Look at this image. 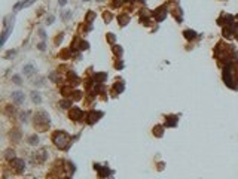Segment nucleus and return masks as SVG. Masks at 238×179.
<instances>
[{
    "instance_id": "2eb2a0df",
    "label": "nucleus",
    "mask_w": 238,
    "mask_h": 179,
    "mask_svg": "<svg viewBox=\"0 0 238 179\" xmlns=\"http://www.w3.org/2000/svg\"><path fill=\"white\" fill-rule=\"evenodd\" d=\"M28 142L31 143V145H36V143L39 142V139H37V136H31V139H30Z\"/></svg>"
},
{
    "instance_id": "423d86ee",
    "label": "nucleus",
    "mask_w": 238,
    "mask_h": 179,
    "mask_svg": "<svg viewBox=\"0 0 238 179\" xmlns=\"http://www.w3.org/2000/svg\"><path fill=\"white\" fill-rule=\"evenodd\" d=\"M12 164H14V167H15V170H17L18 173H21V172L24 170V161L22 160H14Z\"/></svg>"
},
{
    "instance_id": "20e7f679",
    "label": "nucleus",
    "mask_w": 238,
    "mask_h": 179,
    "mask_svg": "<svg viewBox=\"0 0 238 179\" xmlns=\"http://www.w3.org/2000/svg\"><path fill=\"white\" fill-rule=\"evenodd\" d=\"M101 117H103L101 112H90V115H88V118H86V123H88V124H92L94 121H97V120L101 118Z\"/></svg>"
},
{
    "instance_id": "5701e85b",
    "label": "nucleus",
    "mask_w": 238,
    "mask_h": 179,
    "mask_svg": "<svg viewBox=\"0 0 238 179\" xmlns=\"http://www.w3.org/2000/svg\"><path fill=\"white\" fill-rule=\"evenodd\" d=\"M66 3H67V0H60V5H61V6H64Z\"/></svg>"
},
{
    "instance_id": "7ed1b4c3",
    "label": "nucleus",
    "mask_w": 238,
    "mask_h": 179,
    "mask_svg": "<svg viewBox=\"0 0 238 179\" xmlns=\"http://www.w3.org/2000/svg\"><path fill=\"white\" fill-rule=\"evenodd\" d=\"M69 117H70L72 120H74V121H77V120H80V118H82V110H80L79 107H73V109H70Z\"/></svg>"
},
{
    "instance_id": "4468645a",
    "label": "nucleus",
    "mask_w": 238,
    "mask_h": 179,
    "mask_svg": "<svg viewBox=\"0 0 238 179\" xmlns=\"http://www.w3.org/2000/svg\"><path fill=\"white\" fill-rule=\"evenodd\" d=\"M153 133L158 134V136H162V128H161V127H156V128H153Z\"/></svg>"
},
{
    "instance_id": "9d476101",
    "label": "nucleus",
    "mask_w": 238,
    "mask_h": 179,
    "mask_svg": "<svg viewBox=\"0 0 238 179\" xmlns=\"http://www.w3.org/2000/svg\"><path fill=\"white\" fill-rule=\"evenodd\" d=\"M33 72H34V67H33L31 64H28V66L24 67V73H25V75H31Z\"/></svg>"
},
{
    "instance_id": "f03ea898",
    "label": "nucleus",
    "mask_w": 238,
    "mask_h": 179,
    "mask_svg": "<svg viewBox=\"0 0 238 179\" xmlns=\"http://www.w3.org/2000/svg\"><path fill=\"white\" fill-rule=\"evenodd\" d=\"M48 124H49V117L46 115V112H37L34 117V127L39 125L40 130H45Z\"/></svg>"
},
{
    "instance_id": "6e6552de",
    "label": "nucleus",
    "mask_w": 238,
    "mask_h": 179,
    "mask_svg": "<svg viewBox=\"0 0 238 179\" xmlns=\"http://www.w3.org/2000/svg\"><path fill=\"white\" fill-rule=\"evenodd\" d=\"M118 21L121 22V25H125L129 21V18H128V15H121V17H118Z\"/></svg>"
},
{
    "instance_id": "a211bd4d",
    "label": "nucleus",
    "mask_w": 238,
    "mask_h": 179,
    "mask_svg": "<svg viewBox=\"0 0 238 179\" xmlns=\"http://www.w3.org/2000/svg\"><path fill=\"white\" fill-rule=\"evenodd\" d=\"M14 82H15V84H21V79H19V76H17V75H15V76H14Z\"/></svg>"
},
{
    "instance_id": "0eeeda50",
    "label": "nucleus",
    "mask_w": 238,
    "mask_h": 179,
    "mask_svg": "<svg viewBox=\"0 0 238 179\" xmlns=\"http://www.w3.org/2000/svg\"><path fill=\"white\" fill-rule=\"evenodd\" d=\"M31 100H33L34 103H40V102H42V97H40V94H39V93L33 91V93H31Z\"/></svg>"
},
{
    "instance_id": "1a4fd4ad",
    "label": "nucleus",
    "mask_w": 238,
    "mask_h": 179,
    "mask_svg": "<svg viewBox=\"0 0 238 179\" xmlns=\"http://www.w3.org/2000/svg\"><path fill=\"white\" fill-rule=\"evenodd\" d=\"M156 12H158V15H156V19H158V21H162V19L165 18V15H167V12H165L164 9H161V11H156Z\"/></svg>"
},
{
    "instance_id": "b1692460",
    "label": "nucleus",
    "mask_w": 238,
    "mask_h": 179,
    "mask_svg": "<svg viewBox=\"0 0 238 179\" xmlns=\"http://www.w3.org/2000/svg\"><path fill=\"white\" fill-rule=\"evenodd\" d=\"M83 2H90V0H83Z\"/></svg>"
},
{
    "instance_id": "393cba45",
    "label": "nucleus",
    "mask_w": 238,
    "mask_h": 179,
    "mask_svg": "<svg viewBox=\"0 0 238 179\" xmlns=\"http://www.w3.org/2000/svg\"><path fill=\"white\" fill-rule=\"evenodd\" d=\"M100 2H101V0H100Z\"/></svg>"
},
{
    "instance_id": "412c9836",
    "label": "nucleus",
    "mask_w": 238,
    "mask_h": 179,
    "mask_svg": "<svg viewBox=\"0 0 238 179\" xmlns=\"http://www.w3.org/2000/svg\"><path fill=\"white\" fill-rule=\"evenodd\" d=\"M15 154H14V151H8V154H6V157L8 158H11V157H14Z\"/></svg>"
},
{
    "instance_id": "6ab92c4d",
    "label": "nucleus",
    "mask_w": 238,
    "mask_h": 179,
    "mask_svg": "<svg viewBox=\"0 0 238 179\" xmlns=\"http://www.w3.org/2000/svg\"><path fill=\"white\" fill-rule=\"evenodd\" d=\"M115 52H116V55H121V52H122V48H118V46H115Z\"/></svg>"
},
{
    "instance_id": "9b49d317",
    "label": "nucleus",
    "mask_w": 238,
    "mask_h": 179,
    "mask_svg": "<svg viewBox=\"0 0 238 179\" xmlns=\"http://www.w3.org/2000/svg\"><path fill=\"white\" fill-rule=\"evenodd\" d=\"M106 76H107L106 73H97V75L94 76V79H95V81H103V79H104Z\"/></svg>"
},
{
    "instance_id": "f8f14e48",
    "label": "nucleus",
    "mask_w": 238,
    "mask_h": 179,
    "mask_svg": "<svg viewBox=\"0 0 238 179\" xmlns=\"http://www.w3.org/2000/svg\"><path fill=\"white\" fill-rule=\"evenodd\" d=\"M122 5V0H112V8H119Z\"/></svg>"
},
{
    "instance_id": "f3484780",
    "label": "nucleus",
    "mask_w": 238,
    "mask_h": 179,
    "mask_svg": "<svg viewBox=\"0 0 238 179\" xmlns=\"http://www.w3.org/2000/svg\"><path fill=\"white\" fill-rule=\"evenodd\" d=\"M104 19H106V21H107V22H109L110 19H112V15H110L109 12H104Z\"/></svg>"
},
{
    "instance_id": "f257e3e1",
    "label": "nucleus",
    "mask_w": 238,
    "mask_h": 179,
    "mask_svg": "<svg viewBox=\"0 0 238 179\" xmlns=\"http://www.w3.org/2000/svg\"><path fill=\"white\" fill-rule=\"evenodd\" d=\"M54 143L60 149H67L70 145V136L64 131H57L54 133Z\"/></svg>"
},
{
    "instance_id": "aec40b11",
    "label": "nucleus",
    "mask_w": 238,
    "mask_h": 179,
    "mask_svg": "<svg viewBox=\"0 0 238 179\" xmlns=\"http://www.w3.org/2000/svg\"><path fill=\"white\" fill-rule=\"evenodd\" d=\"M92 17H94V12H88V15H86V18H88V21H92Z\"/></svg>"
},
{
    "instance_id": "dca6fc26",
    "label": "nucleus",
    "mask_w": 238,
    "mask_h": 179,
    "mask_svg": "<svg viewBox=\"0 0 238 179\" xmlns=\"http://www.w3.org/2000/svg\"><path fill=\"white\" fill-rule=\"evenodd\" d=\"M184 36H186L187 39H189V37L192 39V37H195V33H194V32H184Z\"/></svg>"
},
{
    "instance_id": "39448f33",
    "label": "nucleus",
    "mask_w": 238,
    "mask_h": 179,
    "mask_svg": "<svg viewBox=\"0 0 238 179\" xmlns=\"http://www.w3.org/2000/svg\"><path fill=\"white\" fill-rule=\"evenodd\" d=\"M12 99H14V102L15 103H22L24 102V93L22 91H14L12 93Z\"/></svg>"
},
{
    "instance_id": "ddd939ff",
    "label": "nucleus",
    "mask_w": 238,
    "mask_h": 179,
    "mask_svg": "<svg viewBox=\"0 0 238 179\" xmlns=\"http://www.w3.org/2000/svg\"><path fill=\"white\" fill-rule=\"evenodd\" d=\"M70 106H72V102H69V100H63L61 102V107L66 109V107H70Z\"/></svg>"
},
{
    "instance_id": "4be33fe9",
    "label": "nucleus",
    "mask_w": 238,
    "mask_h": 179,
    "mask_svg": "<svg viewBox=\"0 0 238 179\" xmlns=\"http://www.w3.org/2000/svg\"><path fill=\"white\" fill-rule=\"evenodd\" d=\"M46 22H48V24H51V22H54V17H49V19H46Z\"/></svg>"
}]
</instances>
